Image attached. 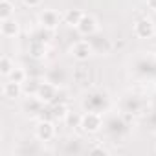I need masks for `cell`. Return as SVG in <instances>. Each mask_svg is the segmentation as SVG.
<instances>
[{
    "instance_id": "9a60e30c",
    "label": "cell",
    "mask_w": 156,
    "mask_h": 156,
    "mask_svg": "<svg viewBox=\"0 0 156 156\" xmlns=\"http://www.w3.org/2000/svg\"><path fill=\"white\" fill-rule=\"evenodd\" d=\"M66 123L68 125H79L81 127V116H72V114H66Z\"/></svg>"
},
{
    "instance_id": "8fae6325",
    "label": "cell",
    "mask_w": 156,
    "mask_h": 156,
    "mask_svg": "<svg viewBox=\"0 0 156 156\" xmlns=\"http://www.w3.org/2000/svg\"><path fill=\"white\" fill-rule=\"evenodd\" d=\"M13 68H15V64L11 62V59H9L8 55H2V57H0V73H2L4 77H8V75L13 72Z\"/></svg>"
},
{
    "instance_id": "8992f818",
    "label": "cell",
    "mask_w": 156,
    "mask_h": 156,
    "mask_svg": "<svg viewBox=\"0 0 156 156\" xmlns=\"http://www.w3.org/2000/svg\"><path fill=\"white\" fill-rule=\"evenodd\" d=\"M35 134H37V138H39L41 141H50V140L55 136V127H53V123H51V121L42 119V121L37 125Z\"/></svg>"
},
{
    "instance_id": "e0dca14e",
    "label": "cell",
    "mask_w": 156,
    "mask_h": 156,
    "mask_svg": "<svg viewBox=\"0 0 156 156\" xmlns=\"http://www.w3.org/2000/svg\"><path fill=\"white\" fill-rule=\"evenodd\" d=\"M22 2H24L26 6H30V8H37V6L41 4V0H22Z\"/></svg>"
},
{
    "instance_id": "5b68a950",
    "label": "cell",
    "mask_w": 156,
    "mask_h": 156,
    "mask_svg": "<svg viewBox=\"0 0 156 156\" xmlns=\"http://www.w3.org/2000/svg\"><path fill=\"white\" fill-rule=\"evenodd\" d=\"M39 22H41V26L46 28V30H55V28L59 26V22H61V17H59V13L53 11V9H44V11L39 15Z\"/></svg>"
},
{
    "instance_id": "9c48e42d",
    "label": "cell",
    "mask_w": 156,
    "mask_h": 156,
    "mask_svg": "<svg viewBox=\"0 0 156 156\" xmlns=\"http://www.w3.org/2000/svg\"><path fill=\"white\" fill-rule=\"evenodd\" d=\"M2 94H4V98H8V99L19 98V96L22 94V83H15V81L9 79V81L2 87Z\"/></svg>"
},
{
    "instance_id": "7a4b0ae2",
    "label": "cell",
    "mask_w": 156,
    "mask_h": 156,
    "mask_svg": "<svg viewBox=\"0 0 156 156\" xmlns=\"http://www.w3.org/2000/svg\"><path fill=\"white\" fill-rule=\"evenodd\" d=\"M134 33H136V37H140V39H151V37L154 35V24H152V20L147 19V17L140 19V20L134 24Z\"/></svg>"
},
{
    "instance_id": "6da1fadb",
    "label": "cell",
    "mask_w": 156,
    "mask_h": 156,
    "mask_svg": "<svg viewBox=\"0 0 156 156\" xmlns=\"http://www.w3.org/2000/svg\"><path fill=\"white\" fill-rule=\"evenodd\" d=\"M70 53L73 55V59L77 61H88V57L92 55V44L88 41H77L72 48H70Z\"/></svg>"
},
{
    "instance_id": "277c9868",
    "label": "cell",
    "mask_w": 156,
    "mask_h": 156,
    "mask_svg": "<svg viewBox=\"0 0 156 156\" xmlns=\"http://www.w3.org/2000/svg\"><path fill=\"white\" fill-rule=\"evenodd\" d=\"M81 127L87 132H98L101 127V116L98 112H87L85 116H81Z\"/></svg>"
},
{
    "instance_id": "4fadbf2b",
    "label": "cell",
    "mask_w": 156,
    "mask_h": 156,
    "mask_svg": "<svg viewBox=\"0 0 156 156\" xmlns=\"http://www.w3.org/2000/svg\"><path fill=\"white\" fill-rule=\"evenodd\" d=\"M30 53L33 55V57H42L44 53H46V46H44V42L42 41H33L31 44H30Z\"/></svg>"
},
{
    "instance_id": "2e32d148",
    "label": "cell",
    "mask_w": 156,
    "mask_h": 156,
    "mask_svg": "<svg viewBox=\"0 0 156 156\" xmlns=\"http://www.w3.org/2000/svg\"><path fill=\"white\" fill-rule=\"evenodd\" d=\"M66 107L64 105H59V107H55V112H53V116L55 118H66Z\"/></svg>"
},
{
    "instance_id": "ac0fdd59",
    "label": "cell",
    "mask_w": 156,
    "mask_h": 156,
    "mask_svg": "<svg viewBox=\"0 0 156 156\" xmlns=\"http://www.w3.org/2000/svg\"><path fill=\"white\" fill-rule=\"evenodd\" d=\"M147 6H149V9L156 11V0H147Z\"/></svg>"
},
{
    "instance_id": "ffe728a7",
    "label": "cell",
    "mask_w": 156,
    "mask_h": 156,
    "mask_svg": "<svg viewBox=\"0 0 156 156\" xmlns=\"http://www.w3.org/2000/svg\"><path fill=\"white\" fill-rule=\"evenodd\" d=\"M154 90H156V85H154Z\"/></svg>"
},
{
    "instance_id": "3957f363",
    "label": "cell",
    "mask_w": 156,
    "mask_h": 156,
    "mask_svg": "<svg viewBox=\"0 0 156 156\" xmlns=\"http://www.w3.org/2000/svg\"><path fill=\"white\" fill-rule=\"evenodd\" d=\"M35 96L42 103H51L53 98L57 96V87L53 83H39V88H37Z\"/></svg>"
},
{
    "instance_id": "7c38bea8",
    "label": "cell",
    "mask_w": 156,
    "mask_h": 156,
    "mask_svg": "<svg viewBox=\"0 0 156 156\" xmlns=\"http://www.w3.org/2000/svg\"><path fill=\"white\" fill-rule=\"evenodd\" d=\"M13 4L9 2V0H2L0 2V20H6V19H11L13 15Z\"/></svg>"
},
{
    "instance_id": "ba28073f",
    "label": "cell",
    "mask_w": 156,
    "mask_h": 156,
    "mask_svg": "<svg viewBox=\"0 0 156 156\" xmlns=\"http://www.w3.org/2000/svg\"><path fill=\"white\" fill-rule=\"evenodd\" d=\"M0 33L4 37H15L19 33V22L15 19H6V20H0Z\"/></svg>"
},
{
    "instance_id": "52a82bcc",
    "label": "cell",
    "mask_w": 156,
    "mask_h": 156,
    "mask_svg": "<svg viewBox=\"0 0 156 156\" xmlns=\"http://www.w3.org/2000/svg\"><path fill=\"white\" fill-rule=\"evenodd\" d=\"M98 30V22H96V19L94 17H90V15H83V19H81V22L77 24V31H79L81 35H92L94 31Z\"/></svg>"
},
{
    "instance_id": "5bb4252c",
    "label": "cell",
    "mask_w": 156,
    "mask_h": 156,
    "mask_svg": "<svg viewBox=\"0 0 156 156\" xmlns=\"http://www.w3.org/2000/svg\"><path fill=\"white\" fill-rule=\"evenodd\" d=\"M8 77H9L11 81H15V83H22V85L26 83V72L22 68H13V72Z\"/></svg>"
},
{
    "instance_id": "d6986e66",
    "label": "cell",
    "mask_w": 156,
    "mask_h": 156,
    "mask_svg": "<svg viewBox=\"0 0 156 156\" xmlns=\"http://www.w3.org/2000/svg\"><path fill=\"white\" fill-rule=\"evenodd\" d=\"M92 152H101V154H108V151H107V149H103V147H96V149H92Z\"/></svg>"
},
{
    "instance_id": "30bf717a",
    "label": "cell",
    "mask_w": 156,
    "mask_h": 156,
    "mask_svg": "<svg viewBox=\"0 0 156 156\" xmlns=\"http://www.w3.org/2000/svg\"><path fill=\"white\" fill-rule=\"evenodd\" d=\"M83 15H85V13H83L81 9H70V11L64 13L62 20H64V24H68V26H75V28H77V24L81 22Z\"/></svg>"
}]
</instances>
